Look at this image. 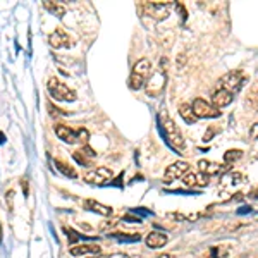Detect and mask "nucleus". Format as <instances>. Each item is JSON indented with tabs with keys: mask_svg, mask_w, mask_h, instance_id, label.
I'll return each mask as SVG.
<instances>
[{
	"mask_svg": "<svg viewBox=\"0 0 258 258\" xmlns=\"http://www.w3.org/2000/svg\"><path fill=\"white\" fill-rule=\"evenodd\" d=\"M167 241L169 238L164 232H150L147 236V239H145V243H147L148 248H162V246H165Z\"/></svg>",
	"mask_w": 258,
	"mask_h": 258,
	"instance_id": "15",
	"label": "nucleus"
},
{
	"mask_svg": "<svg viewBox=\"0 0 258 258\" xmlns=\"http://www.w3.org/2000/svg\"><path fill=\"white\" fill-rule=\"evenodd\" d=\"M112 177H114V172L109 167H95L85 174V181L88 184H105L112 181Z\"/></svg>",
	"mask_w": 258,
	"mask_h": 258,
	"instance_id": "7",
	"label": "nucleus"
},
{
	"mask_svg": "<svg viewBox=\"0 0 258 258\" xmlns=\"http://www.w3.org/2000/svg\"><path fill=\"white\" fill-rule=\"evenodd\" d=\"M48 93L52 95V98L59 100V102H74L76 100V93L74 90H71L68 85H64L57 78H50L48 80Z\"/></svg>",
	"mask_w": 258,
	"mask_h": 258,
	"instance_id": "4",
	"label": "nucleus"
},
{
	"mask_svg": "<svg viewBox=\"0 0 258 258\" xmlns=\"http://www.w3.org/2000/svg\"><path fill=\"white\" fill-rule=\"evenodd\" d=\"M191 109H193V114L197 115V119H214L220 115V110L217 107H214L212 102H207V100H203V98L195 100Z\"/></svg>",
	"mask_w": 258,
	"mask_h": 258,
	"instance_id": "6",
	"label": "nucleus"
},
{
	"mask_svg": "<svg viewBox=\"0 0 258 258\" xmlns=\"http://www.w3.org/2000/svg\"><path fill=\"white\" fill-rule=\"evenodd\" d=\"M152 74V62L148 59H141L135 64L129 76V88L131 90H141L148 83V78Z\"/></svg>",
	"mask_w": 258,
	"mask_h": 258,
	"instance_id": "1",
	"label": "nucleus"
},
{
	"mask_svg": "<svg viewBox=\"0 0 258 258\" xmlns=\"http://www.w3.org/2000/svg\"><path fill=\"white\" fill-rule=\"evenodd\" d=\"M48 43L53 48H69L71 47V40L68 36V33L62 30H55L52 35L48 36Z\"/></svg>",
	"mask_w": 258,
	"mask_h": 258,
	"instance_id": "11",
	"label": "nucleus"
},
{
	"mask_svg": "<svg viewBox=\"0 0 258 258\" xmlns=\"http://www.w3.org/2000/svg\"><path fill=\"white\" fill-rule=\"evenodd\" d=\"M64 231H66V234H68V239H69L71 244L76 243V241L80 239V234H78V232H74L73 229H64Z\"/></svg>",
	"mask_w": 258,
	"mask_h": 258,
	"instance_id": "22",
	"label": "nucleus"
},
{
	"mask_svg": "<svg viewBox=\"0 0 258 258\" xmlns=\"http://www.w3.org/2000/svg\"><path fill=\"white\" fill-rule=\"evenodd\" d=\"M74 159H76L83 165H90L91 164L90 159H86V157H85V152H83V150H78V152H74Z\"/></svg>",
	"mask_w": 258,
	"mask_h": 258,
	"instance_id": "21",
	"label": "nucleus"
},
{
	"mask_svg": "<svg viewBox=\"0 0 258 258\" xmlns=\"http://www.w3.org/2000/svg\"><path fill=\"white\" fill-rule=\"evenodd\" d=\"M169 7H170L169 2H150V4H145V11H147L150 16L157 18V19L167 18Z\"/></svg>",
	"mask_w": 258,
	"mask_h": 258,
	"instance_id": "10",
	"label": "nucleus"
},
{
	"mask_svg": "<svg viewBox=\"0 0 258 258\" xmlns=\"http://www.w3.org/2000/svg\"><path fill=\"white\" fill-rule=\"evenodd\" d=\"M157 258H174V256L170 255V253H162V255H159Z\"/></svg>",
	"mask_w": 258,
	"mask_h": 258,
	"instance_id": "25",
	"label": "nucleus"
},
{
	"mask_svg": "<svg viewBox=\"0 0 258 258\" xmlns=\"http://www.w3.org/2000/svg\"><path fill=\"white\" fill-rule=\"evenodd\" d=\"M182 182L189 188H205L210 184V176L203 172H188L182 177Z\"/></svg>",
	"mask_w": 258,
	"mask_h": 258,
	"instance_id": "9",
	"label": "nucleus"
},
{
	"mask_svg": "<svg viewBox=\"0 0 258 258\" xmlns=\"http://www.w3.org/2000/svg\"><path fill=\"white\" fill-rule=\"evenodd\" d=\"M159 120H160V126L164 129L165 136H167L169 143L176 150H179V152H182V150H184V140H182L181 131H179L177 126L174 124V120L170 119L167 114H160Z\"/></svg>",
	"mask_w": 258,
	"mask_h": 258,
	"instance_id": "2",
	"label": "nucleus"
},
{
	"mask_svg": "<svg viewBox=\"0 0 258 258\" xmlns=\"http://www.w3.org/2000/svg\"><path fill=\"white\" fill-rule=\"evenodd\" d=\"M102 248L98 244H91V243H86V244H78V246H73L69 249V253L73 256H85V255H100Z\"/></svg>",
	"mask_w": 258,
	"mask_h": 258,
	"instance_id": "12",
	"label": "nucleus"
},
{
	"mask_svg": "<svg viewBox=\"0 0 258 258\" xmlns=\"http://www.w3.org/2000/svg\"><path fill=\"white\" fill-rule=\"evenodd\" d=\"M85 207L91 212H95V214L98 215H103V217H109V215H112V209L107 205H103V203H98L95 202V200H86L85 202Z\"/></svg>",
	"mask_w": 258,
	"mask_h": 258,
	"instance_id": "16",
	"label": "nucleus"
},
{
	"mask_svg": "<svg viewBox=\"0 0 258 258\" xmlns=\"http://www.w3.org/2000/svg\"><path fill=\"white\" fill-rule=\"evenodd\" d=\"M189 172V164L188 162H174L170 164L167 169H165V174H164V179L165 182H172L176 181L179 177H184L186 174Z\"/></svg>",
	"mask_w": 258,
	"mask_h": 258,
	"instance_id": "8",
	"label": "nucleus"
},
{
	"mask_svg": "<svg viewBox=\"0 0 258 258\" xmlns=\"http://www.w3.org/2000/svg\"><path fill=\"white\" fill-rule=\"evenodd\" d=\"M249 136H251L253 140H258V122H255L249 129Z\"/></svg>",
	"mask_w": 258,
	"mask_h": 258,
	"instance_id": "24",
	"label": "nucleus"
},
{
	"mask_svg": "<svg viewBox=\"0 0 258 258\" xmlns=\"http://www.w3.org/2000/svg\"><path fill=\"white\" fill-rule=\"evenodd\" d=\"M244 81H246V78H244V74L241 73V71H231V73L224 74V76L220 78L219 85L222 90H227L229 93L234 95L243 88Z\"/></svg>",
	"mask_w": 258,
	"mask_h": 258,
	"instance_id": "5",
	"label": "nucleus"
},
{
	"mask_svg": "<svg viewBox=\"0 0 258 258\" xmlns=\"http://www.w3.org/2000/svg\"><path fill=\"white\" fill-rule=\"evenodd\" d=\"M179 115H181V117L184 119V122H188V124L197 122V115L193 114V109H191V105H188V103L179 105Z\"/></svg>",
	"mask_w": 258,
	"mask_h": 258,
	"instance_id": "17",
	"label": "nucleus"
},
{
	"mask_svg": "<svg viewBox=\"0 0 258 258\" xmlns=\"http://www.w3.org/2000/svg\"><path fill=\"white\" fill-rule=\"evenodd\" d=\"M55 135L64 141V143H69V145H74V143H81L85 145L86 141L90 138V133L88 129H71L69 126H64V124H59L55 126Z\"/></svg>",
	"mask_w": 258,
	"mask_h": 258,
	"instance_id": "3",
	"label": "nucleus"
},
{
	"mask_svg": "<svg viewBox=\"0 0 258 258\" xmlns=\"http://www.w3.org/2000/svg\"><path fill=\"white\" fill-rule=\"evenodd\" d=\"M198 169H200V172L207 174V176H210V177L215 176V174L224 172V165L217 164V162H210V160H200Z\"/></svg>",
	"mask_w": 258,
	"mask_h": 258,
	"instance_id": "14",
	"label": "nucleus"
},
{
	"mask_svg": "<svg viewBox=\"0 0 258 258\" xmlns=\"http://www.w3.org/2000/svg\"><path fill=\"white\" fill-rule=\"evenodd\" d=\"M90 258H129L126 253H112V255H95Z\"/></svg>",
	"mask_w": 258,
	"mask_h": 258,
	"instance_id": "23",
	"label": "nucleus"
},
{
	"mask_svg": "<svg viewBox=\"0 0 258 258\" xmlns=\"http://www.w3.org/2000/svg\"><path fill=\"white\" fill-rule=\"evenodd\" d=\"M241 157H243L241 150H227V152L224 153V162H226L227 165H231V164H234V162H238Z\"/></svg>",
	"mask_w": 258,
	"mask_h": 258,
	"instance_id": "19",
	"label": "nucleus"
},
{
	"mask_svg": "<svg viewBox=\"0 0 258 258\" xmlns=\"http://www.w3.org/2000/svg\"><path fill=\"white\" fill-rule=\"evenodd\" d=\"M43 7L47 9L48 12H52L53 16H57V18H62V16L66 14V7L62 6V4H57V2H45Z\"/></svg>",
	"mask_w": 258,
	"mask_h": 258,
	"instance_id": "18",
	"label": "nucleus"
},
{
	"mask_svg": "<svg viewBox=\"0 0 258 258\" xmlns=\"http://www.w3.org/2000/svg\"><path fill=\"white\" fill-rule=\"evenodd\" d=\"M55 167L60 170L64 176H68V177H76V170H74L71 165L68 164H64V162H60V160H55Z\"/></svg>",
	"mask_w": 258,
	"mask_h": 258,
	"instance_id": "20",
	"label": "nucleus"
},
{
	"mask_svg": "<svg viewBox=\"0 0 258 258\" xmlns=\"http://www.w3.org/2000/svg\"><path fill=\"white\" fill-rule=\"evenodd\" d=\"M232 100H234V95L229 93L227 90H222V88H220V90L215 91L214 97H212V105L217 107V109L220 110V109H222V107L231 105Z\"/></svg>",
	"mask_w": 258,
	"mask_h": 258,
	"instance_id": "13",
	"label": "nucleus"
}]
</instances>
